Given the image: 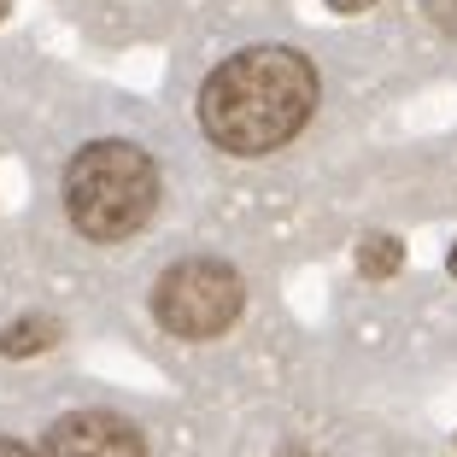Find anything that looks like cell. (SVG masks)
I'll return each instance as SVG.
<instances>
[{"mask_svg": "<svg viewBox=\"0 0 457 457\" xmlns=\"http://www.w3.org/2000/svg\"><path fill=\"white\" fill-rule=\"evenodd\" d=\"M0 457H29L24 445H12V440H0Z\"/></svg>", "mask_w": 457, "mask_h": 457, "instance_id": "obj_8", "label": "cell"}, {"mask_svg": "<svg viewBox=\"0 0 457 457\" xmlns=\"http://www.w3.org/2000/svg\"><path fill=\"white\" fill-rule=\"evenodd\" d=\"M422 18H428L434 29H445V36L457 41V0H422Z\"/></svg>", "mask_w": 457, "mask_h": 457, "instance_id": "obj_5", "label": "cell"}, {"mask_svg": "<svg viewBox=\"0 0 457 457\" xmlns=\"http://www.w3.org/2000/svg\"><path fill=\"white\" fill-rule=\"evenodd\" d=\"M452 270H457V253H452Z\"/></svg>", "mask_w": 457, "mask_h": 457, "instance_id": "obj_10", "label": "cell"}, {"mask_svg": "<svg viewBox=\"0 0 457 457\" xmlns=\"http://www.w3.org/2000/svg\"><path fill=\"white\" fill-rule=\"evenodd\" d=\"M153 311H159V323L170 335L205 340V335L235 323V311H241V276L228 264H212V258H188V264H176L153 287Z\"/></svg>", "mask_w": 457, "mask_h": 457, "instance_id": "obj_3", "label": "cell"}, {"mask_svg": "<svg viewBox=\"0 0 457 457\" xmlns=\"http://www.w3.org/2000/svg\"><path fill=\"white\" fill-rule=\"evenodd\" d=\"M317 95H323L317 65L294 41H246L205 71L194 118H200V135L212 147L253 159V153L287 147L311 123Z\"/></svg>", "mask_w": 457, "mask_h": 457, "instance_id": "obj_1", "label": "cell"}, {"mask_svg": "<svg viewBox=\"0 0 457 457\" xmlns=\"http://www.w3.org/2000/svg\"><path fill=\"white\" fill-rule=\"evenodd\" d=\"M41 457H147V452H141L135 428H123L118 417H106V411H77V417H65L47 434V452Z\"/></svg>", "mask_w": 457, "mask_h": 457, "instance_id": "obj_4", "label": "cell"}, {"mask_svg": "<svg viewBox=\"0 0 457 457\" xmlns=\"http://www.w3.org/2000/svg\"><path fill=\"white\" fill-rule=\"evenodd\" d=\"M159 205V164L129 141H95L65 170V212L88 241H123Z\"/></svg>", "mask_w": 457, "mask_h": 457, "instance_id": "obj_2", "label": "cell"}, {"mask_svg": "<svg viewBox=\"0 0 457 457\" xmlns=\"http://www.w3.org/2000/svg\"><path fill=\"white\" fill-rule=\"evenodd\" d=\"M6 12H12V0H0V18H6Z\"/></svg>", "mask_w": 457, "mask_h": 457, "instance_id": "obj_9", "label": "cell"}, {"mask_svg": "<svg viewBox=\"0 0 457 457\" xmlns=\"http://www.w3.org/2000/svg\"><path fill=\"white\" fill-rule=\"evenodd\" d=\"M363 258H370V276H387L393 258H399V246H393V241H370V246H363Z\"/></svg>", "mask_w": 457, "mask_h": 457, "instance_id": "obj_6", "label": "cell"}, {"mask_svg": "<svg viewBox=\"0 0 457 457\" xmlns=\"http://www.w3.org/2000/svg\"><path fill=\"white\" fill-rule=\"evenodd\" d=\"M335 12H363V6H376V0H328Z\"/></svg>", "mask_w": 457, "mask_h": 457, "instance_id": "obj_7", "label": "cell"}]
</instances>
